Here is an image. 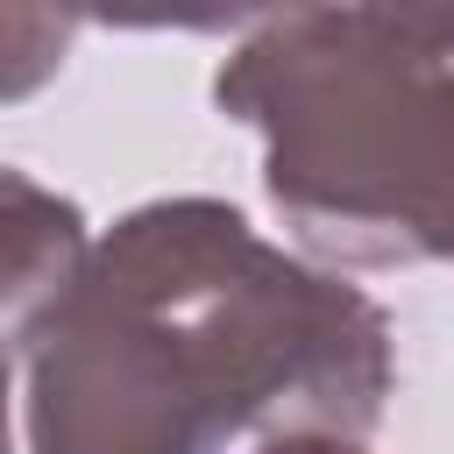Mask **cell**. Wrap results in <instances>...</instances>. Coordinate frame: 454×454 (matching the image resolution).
<instances>
[{
	"label": "cell",
	"instance_id": "obj_1",
	"mask_svg": "<svg viewBox=\"0 0 454 454\" xmlns=\"http://www.w3.org/2000/svg\"><path fill=\"white\" fill-rule=\"evenodd\" d=\"M21 362L35 454H213L248 419L362 433L383 404L376 305L206 199L121 220Z\"/></svg>",
	"mask_w": 454,
	"mask_h": 454
},
{
	"label": "cell",
	"instance_id": "obj_2",
	"mask_svg": "<svg viewBox=\"0 0 454 454\" xmlns=\"http://www.w3.org/2000/svg\"><path fill=\"white\" fill-rule=\"evenodd\" d=\"M270 135V199L355 262L454 255V21L277 14L220 71Z\"/></svg>",
	"mask_w": 454,
	"mask_h": 454
},
{
	"label": "cell",
	"instance_id": "obj_3",
	"mask_svg": "<svg viewBox=\"0 0 454 454\" xmlns=\"http://www.w3.org/2000/svg\"><path fill=\"white\" fill-rule=\"evenodd\" d=\"M270 454H355V447H326V440H284V447H270Z\"/></svg>",
	"mask_w": 454,
	"mask_h": 454
}]
</instances>
